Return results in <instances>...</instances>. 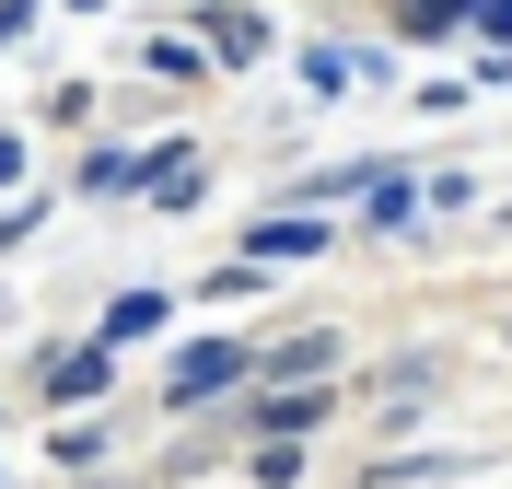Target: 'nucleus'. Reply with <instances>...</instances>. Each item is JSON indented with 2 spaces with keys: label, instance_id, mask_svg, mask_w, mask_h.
<instances>
[{
  "label": "nucleus",
  "instance_id": "39448f33",
  "mask_svg": "<svg viewBox=\"0 0 512 489\" xmlns=\"http://www.w3.org/2000/svg\"><path fill=\"white\" fill-rule=\"evenodd\" d=\"M105 385H117V350H105V338H82V350L47 361V408H94Z\"/></svg>",
  "mask_w": 512,
  "mask_h": 489
},
{
  "label": "nucleus",
  "instance_id": "f257e3e1",
  "mask_svg": "<svg viewBox=\"0 0 512 489\" xmlns=\"http://www.w3.org/2000/svg\"><path fill=\"white\" fill-rule=\"evenodd\" d=\"M256 373H268V350H245V338H187V350H175V373H163V408L187 420V408L256 396Z\"/></svg>",
  "mask_w": 512,
  "mask_h": 489
},
{
  "label": "nucleus",
  "instance_id": "1a4fd4ad",
  "mask_svg": "<svg viewBox=\"0 0 512 489\" xmlns=\"http://www.w3.org/2000/svg\"><path fill=\"white\" fill-rule=\"evenodd\" d=\"M419 210H431V198H419V175H408V163H384L373 187H361V222H373V233H408Z\"/></svg>",
  "mask_w": 512,
  "mask_h": 489
},
{
  "label": "nucleus",
  "instance_id": "423d86ee",
  "mask_svg": "<svg viewBox=\"0 0 512 489\" xmlns=\"http://www.w3.org/2000/svg\"><path fill=\"white\" fill-rule=\"evenodd\" d=\"M291 70H303V94H315V105H338V94H350V82H373V47H326V35H315V47H303V59H291Z\"/></svg>",
  "mask_w": 512,
  "mask_h": 489
},
{
  "label": "nucleus",
  "instance_id": "f03ea898",
  "mask_svg": "<svg viewBox=\"0 0 512 489\" xmlns=\"http://www.w3.org/2000/svg\"><path fill=\"white\" fill-rule=\"evenodd\" d=\"M326 245H338V222H326V210H268V222H245V245H233V257L303 268V257H326Z\"/></svg>",
  "mask_w": 512,
  "mask_h": 489
},
{
  "label": "nucleus",
  "instance_id": "9b49d317",
  "mask_svg": "<svg viewBox=\"0 0 512 489\" xmlns=\"http://www.w3.org/2000/svg\"><path fill=\"white\" fill-rule=\"evenodd\" d=\"M94 338H105V350H128V338H163V292H117Z\"/></svg>",
  "mask_w": 512,
  "mask_h": 489
},
{
  "label": "nucleus",
  "instance_id": "9d476101",
  "mask_svg": "<svg viewBox=\"0 0 512 489\" xmlns=\"http://www.w3.org/2000/svg\"><path fill=\"white\" fill-rule=\"evenodd\" d=\"M396 35H478V0H396Z\"/></svg>",
  "mask_w": 512,
  "mask_h": 489
},
{
  "label": "nucleus",
  "instance_id": "20e7f679",
  "mask_svg": "<svg viewBox=\"0 0 512 489\" xmlns=\"http://www.w3.org/2000/svg\"><path fill=\"white\" fill-rule=\"evenodd\" d=\"M198 47L222 70H256L268 59V12H233V0H198Z\"/></svg>",
  "mask_w": 512,
  "mask_h": 489
},
{
  "label": "nucleus",
  "instance_id": "f3484780",
  "mask_svg": "<svg viewBox=\"0 0 512 489\" xmlns=\"http://www.w3.org/2000/svg\"><path fill=\"white\" fill-rule=\"evenodd\" d=\"M419 198L454 222V210H478V175H466V163H443V175H419Z\"/></svg>",
  "mask_w": 512,
  "mask_h": 489
},
{
  "label": "nucleus",
  "instance_id": "f8f14e48",
  "mask_svg": "<svg viewBox=\"0 0 512 489\" xmlns=\"http://www.w3.org/2000/svg\"><path fill=\"white\" fill-rule=\"evenodd\" d=\"M431 478H466V455H384V466H361V489H431Z\"/></svg>",
  "mask_w": 512,
  "mask_h": 489
},
{
  "label": "nucleus",
  "instance_id": "a211bd4d",
  "mask_svg": "<svg viewBox=\"0 0 512 489\" xmlns=\"http://www.w3.org/2000/svg\"><path fill=\"white\" fill-rule=\"evenodd\" d=\"M35 35V0H0V47H24Z\"/></svg>",
  "mask_w": 512,
  "mask_h": 489
},
{
  "label": "nucleus",
  "instance_id": "aec40b11",
  "mask_svg": "<svg viewBox=\"0 0 512 489\" xmlns=\"http://www.w3.org/2000/svg\"><path fill=\"white\" fill-rule=\"evenodd\" d=\"M0 187H24V129H0Z\"/></svg>",
  "mask_w": 512,
  "mask_h": 489
},
{
  "label": "nucleus",
  "instance_id": "6ab92c4d",
  "mask_svg": "<svg viewBox=\"0 0 512 489\" xmlns=\"http://www.w3.org/2000/svg\"><path fill=\"white\" fill-rule=\"evenodd\" d=\"M478 35H489V47H512V0H478Z\"/></svg>",
  "mask_w": 512,
  "mask_h": 489
},
{
  "label": "nucleus",
  "instance_id": "0eeeda50",
  "mask_svg": "<svg viewBox=\"0 0 512 489\" xmlns=\"http://www.w3.org/2000/svg\"><path fill=\"white\" fill-rule=\"evenodd\" d=\"M140 198H152V210H198V140L140 152Z\"/></svg>",
  "mask_w": 512,
  "mask_h": 489
},
{
  "label": "nucleus",
  "instance_id": "412c9836",
  "mask_svg": "<svg viewBox=\"0 0 512 489\" xmlns=\"http://www.w3.org/2000/svg\"><path fill=\"white\" fill-rule=\"evenodd\" d=\"M0 245H24V210H0Z\"/></svg>",
  "mask_w": 512,
  "mask_h": 489
},
{
  "label": "nucleus",
  "instance_id": "4468645a",
  "mask_svg": "<svg viewBox=\"0 0 512 489\" xmlns=\"http://www.w3.org/2000/svg\"><path fill=\"white\" fill-rule=\"evenodd\" d=\"M431 385H443V361H431V350H396V361H384V408H419Z\"/></svg>",
  "mask_w": 512,
  "mask_h": 489
},
{
  "label": "nucleus",
  "instance_id": "4be33fe9",
  "mask_svg": "<svg viewBox=\"0 0 512 489\" xmlns=\"http://www.w3.org/2000/svg\"><path fill=\"white\" fill-rule=\"evenodd\" d=\"M59 12H117V0H59Z\"/></svg>",
  "mask_w": 512,
  "mask_h": 489
},
{
  "label": "nucleus",
  "instance_id": "6e6552de",
  "mask_svg": "<svg viewBox=\"0 0 512 489\" xmlns=\"http://www.w3.org/2000/svg\"><path fill=\"white\" fill-rule=\"evenodd\" d=\"M326 361H338V326H303V338H280V350H268V373H256V385H326Z\"/></svg>",
  "mask_w": 512,
  "mask_h": 489
},
{
  "label": "nucleus",
  "instance_id": "2eb2a0df",
  "mask_svg": "<svg viewBox=\"0 0 512 489\" xmlns=\"http://www.w3.org/2000/svg\"><path fill=\"white\" fill-rule=\"evenodd\" d=\"M140 59H152L163 82H210V70H222V59H210V47H198V35H152Z\"/></svg>",
  "mask_w": 512,
  "mask_h": 489
},
{
  "label": "nucleus",
  "instance_id": "ddd939ff",
  "mask_svg": "<svg viewBox=\"0 0 512 489\" xmlns=\"http://www.w3.org/2000/svg\"><path fill=\"white\" fill-rule=\"evenodd\" d=\"M82 198H140V152H117V140L82 152Z\"/></svg>",
  "mask_w": 512,
  "mask_h": 489
},
{
  "label": "nucleus",
  "instance_id": "dca6fc26",
  "mask_svg": "<svg viewBox=\"0 0 512 489\" xmlns=\"http://www.w3.org/2000/svg\"><path fill=\"white\" fill-rule=\"evenodd\" d=\"M245 478H256V489H303V443H256Z\"/></svg>",
  "mask_w": 512,
  "mask_h": 489
},
{
  "label": "nucleus",
  "instance_id": "7ed1b4c3",
  "mask_svg": "<svg viewBox=\"0 0 512 489\" xmlns=\"http://www.w3.org/2000/svg\"><path fill=\"white\" fill-rule=\"evenodd\" d=\"M315 420H338V385H256V443H303Z\"/></svg>",
  "mask_w": 512,
  "mask_h": 489
}]
</instances>
